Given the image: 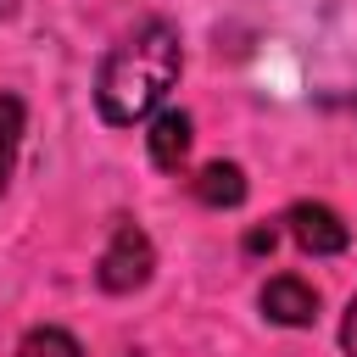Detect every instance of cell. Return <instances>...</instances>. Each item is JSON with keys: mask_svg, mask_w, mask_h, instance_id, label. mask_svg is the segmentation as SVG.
<instances>
[{"mask_svg": "<svg viewBox=\"0 0 357 357\" xmlns=\"http://www.w3.org/2000/svg\"><path fill=\"white\" fill-rule=\"evenodd\" d=\"M178 73H184L178 28L162 22V17H151L123 45L106 50V61L95 73V106H100V117L112 128H134V123H145L167 100V89L178 84Z\"/></svg>", "mask_w": 357, "mask_h": 357, "instance_id": "cell-1", "label": "cell"}, {"mask_svg": "<svg viewBox=\"0 0 357 357\" xmlns=\"http://www.w3.org/2000/svg\"><path fill=\"white\" fill-rule=\"evenodd\" d=\"M151 268H156L151 234H145L139 223H117V229H112V245L100 251V268H95V279H100V290H112V296H128V290H139V284L151 279Z\"/></svg>", "mask_w": 357, "mask_h": 357, "instance_id": "cell-2", "label": "cell"}, {"mask_svg": "<svg viewBox=\"0 0 357 357\" xmlns=\"http://www.w3.org/2000/svg\"><path fill=\"white\" fill-rule=\"evenodd\" d=\"M284 223H290V240H296L307 257H340L346 240H351V229L340 223V212L324 206V201H296V206L284 212Z\"/></svg>", "mask_w": 357, "mask_h": 357, "instance_id": "cell-3", "label": "cell"}, {"mask_svg": "<svg viewBox=\"0 0 357 357\" xmlns=\"http://www.w3.org/2000/svg\"><path fill=\"white\" fill-rule=\"evenodd\" d=\"M257 301H262V312H268L273 324H284V329H307V324L318 318V290H312L307 279H296V273L268 279Z\"/></svg>", "mask_w": 357, "mask_h": 357, "instance_id": "cell-4", "label": "cell"}, {"mask_svg": "<svg viewBox=\"0 0 357 357\" xmlns=\"http://www.w3.org/2000/svg\"><path fill=\"white\" fill-rule=\"evenodd\" d=\"M151 162L162 167V173H178L184 167V156H190V139H195V123H190V112H178V106H167V112H151Z\"/></svg>", "mask_w": 357, "mask_h": 357, "instance_id": "cell-5", "label": "cell"}, {"mask_svg": "<svg viewBox=\"0 0 357 357\" xmlns=\"http://www.w3.org/2000/svg\"><path fill=\"white\" fill-rule=\"evenodd\" d=\"M195 201L212 206V212L240 206V201H245V173H240V162H206V167L195 173Z\"/></svg>", "mask_w": 357, "mask_h": 357, "instance_id": "cell-6", "label": "cell"}, {"mask_svg": "<svg viewBox=\"0 0 357 357\" xmlns=\"http://www.w3.org/2000/svg\"><path fill=\"white\" fill-rule=\"evenodd\" d=\"M17 145H22V100H17V95H0V190H6V178H11Z\"/></svg>", "mask_w": 357, "mask_h": 357, "instance_id": "cell-7", "label": "cell"}, {"mask_svg": "<svg viewBox=\"0 0 357 357\" xmlns=\"http://www.w3.org/2000/svg\"><path fill=\"white\" fill-rule=\"evenodd\" d=\"M17 357H84V346H78V340H73L67 329L45 324V329H28V335H22Z\"/></svg>", "mask_w": 357, "mask_h": 357, "instance_id": "cell-8", "label": "cell"}, {"mask_svg": "<svg viewBox=\"0 0 357 357\" xmlns=\"http://www.w3.org/2000/svg\"><path fill=\"white\" fill-rule=\"evenodd\" d=\"M340 351L357 357V296H351V307H346V318H340Z\"/></svg>", "mask_w": 357, "mask_h": 357, "instance_id": "cell-9", "label": "cell"}, {"mask_svg": "<svg viewBox=\"0 0 357 357\" xmlns=\"http://www.w3.org/2000/svg\"><path fill=\"white\" fill-rule=\"evenodd\" d=\"M273 245H279V229H251V234H245V251H251V257H262V251H273Z\"/></svg>", "mask_w": 357, "mask_h": 357, "instance_id": "cell-10", "label": "cell"}, {"mask_svg": "<svg viewBox=\"0 0 357 357\" xmlns=\"http://www.w3.org/2000/svg\"><path fill=\"white\" fill-rule=\"evenodd\" d=\"M11 11H17V0H0V17H11Z\"/></svg>", "mask_w": 357, "mask_h": 357, "instance_id": "cell-11", "label": "cell"}]
</instances>
